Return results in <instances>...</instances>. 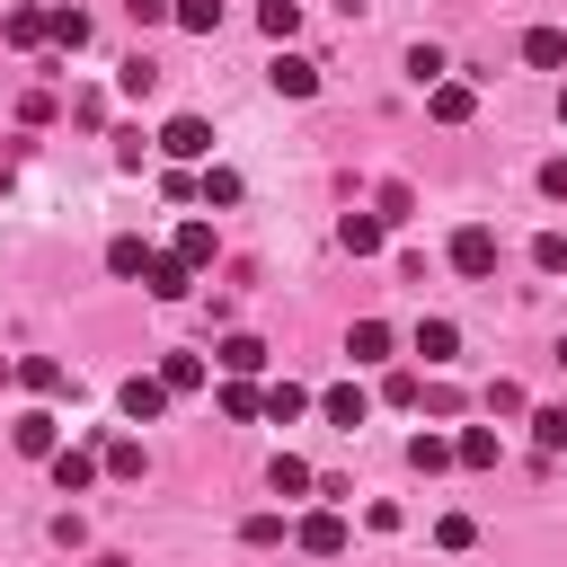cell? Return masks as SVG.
<instances>
[{
    "instance_id": "obj_26",
    "label": "cell",
    "mask_w": 567,
    "mask_h": 567,
    "mask_svg": "<svg viewBox=\"0 0 567 567\" xmlns=\"http://www.w3.org/2000/svg\"><path fill=\"white\" fill-rule=\"evenodd\" d=\"M159 381H168L177 399H186V390H204V354H168V363H159Z\"/></svg>"
},
{
    "instance_id": "obj_32",
    "label": "cell",
    "mask_w": 567,
    "mask_h": 567,
    "mask_svg": "<svg viewBox=\"0 0 567 567\" xmlns=\"http://www.w3.org/2000/svg\"><path fill=\"white\" fill-rule=\"evenodd\" d=\"M195 186H204V204H239V168H204Z\"/></svg>"
},
{
    "instance_id": "obj_41",
    "label": "cell",
    "mask_w": 567,
    "mask_h": 567,
    "mask_svg": "<svg viewBox=\"0 0 567 567\" xmlns=\"http://www.w3.org/2000/svg\"><path fill=\"white\" fill-rule=\"evenodd\" d=\"M558 363H567V346H558Z\"/></svg>"
},
{
    "instance_id": "obj_31",
    "label": "cell",
    "mask_w": 567,
    "mask_h": 567,
    "mask_svg": "<svg viewBox=\"0 0 567 567\" xmlns=\"http://www.w3.org/2000/svg\"><path fill=\"white\" fill-rule=\"evenodd\" d=\"M443 71H452V62H443V53H434V44H416V53H408V80H416V89H434V80H443Z\"/></svg>"
},
{
    "instance_id": "obj_9",
    "label": "cell",
    "mask_w": 567,
    "mask_h": 567,
    "mask_svg": "<svg viewBox=\"0 0 567 567\" xmlns=\"http://www.w3.org/2000/svg\"><path fill=\"white\" fill-rule=\"evenodd\" d=\"M319 416H328V425H346V434H354V425H363V416H372V399H363V381H337V390H319Z\"/></svg>"
},
{
    "instance_id": "obj_22",
    "label": "cell",
    "mask_w": 567,
    "mask_h": 567,
    "mask_svg": "<svg viewBox=\"0 0 567 567\" xmlns=\"http://www.w3.org/2000/svg\"><path fill=\"white\" fill-rule=\"evenodd\" d=\"M266 487H275V496H301V487H319V478H310V461H292V452H275V470H266Z\"/></svg>"
},
{
    "instance_id": "obj_21",
    "label": "cell",
    "mask_w": 567,
    "mask_h": 567,
    "mask_svg": "<svg viewBox=\"0 0 567 567\" xmlns=\"http://www.w3.org/2000/svg\"><path fill=\"white\" fill-rule=\"evenodd\" d=\"M452 452H461V470H496V434H487V425L452 434Z\"/></svg>"
},
{
    "instance_id": "obj_8",
    "label": "cell",
    "mask_w": 567,
    "mask_h": 567,
    "mask_svg": "<svg viewBox=\"0 0 567 567\" xmlns=\"http://www.w3.org/2000/svg\"><path fill=\"white\" fill-rule=\"evenodd\" d=\"M425 106H434V124H470V115H478V89H470V80H434Z\"/></svg>"
},
{
    "instance_id": "obj_16",
    "label": "cell",
    "mask_w": 567,
    "mask_h": 567,
    "mask_svg": "<svg viewBox=\"0 0 567 567\" xmlns=\"http://www.w3.org/2000/svg\"><path fill=\"white\" fill-rule=\"evenodd\" d=\"M416 354H425V363H452V354H461V328H452V319H425V328H416Z\"/></svg>"
},
{
    "instance_id": "obj_14",
    "label": "cell",
    "mask_w": 567,
    "mask_h": 567,
    "mask_svg": "<svg viewBox=\"0 0 567 567\" xmlns=\"http://www.w3.org/2000/svg\"><path fill=\"white\" fill-rule=\"evenodd\" d=\"M452 461H461L452 434H416V443H408V470H416V478H434V470H452Z\"/></svg>"
},
{
    "instance_id": "obj_12",
    "label": "cell",
    "mask_w": 567,
    "mask_h": 567,
    "mask_svg": "<svg viewBox=\"0 0 567 567\" xmlns=\"http://www.w3.org/2000/svg\"><path fill=\"white\" fill-rule=\"evenodd\" d=\"M523 62H532V71H558V62H567V27H532V35H523Z\"/></svg>"
},
{
    "instance_id": "obj_7",
    "label": "cell",
    "mask_w": 567,
    "mask_h": 567,
    "mask_svg": "<svg viewBox=\"0 0 567 567\" xmlns=\"http://www.w3.org/2000/svg\"><path fill=\"white\" fill-rule=\"evenodd\" d=\"M142 284H151V292H159V301H186V292H195V266H186V257H177V248H168V257H159V248H151V266H142Z\"/></svg>"
},
{
    "instance_id": "obj_20",
    "label": "cell",
    "mask_w": 567,
    "mask_h": 567,
    "mask_svg": "<svg viewBox=\"0 0 567 567\" xmlns=\"http://www.w3.org/2000/svg\"><path fill=\"white\" fill-rule=\"evenodd\" d=\"M301 408H310V390H301V381H266V416H275V425H292Z\"/></svg>"
},
{
    "instance_id": "obj_25",
    "label": "cell",
    "mask_w": 567,
    "mask_h": 567,
    "mask_svg": "<svg viewBox=\"0 0 567 567\" xmlns=\"http://www.w3.org/2000/svg\"><path fill=\"white\" fill-rule=\"evenodd\" d=\"M142 266H151V248H142L133 230H124V239H106V275H142Z\"/></svg>"
},
{
    "instance_id": "obj_34",
    "label": "cell",
    "mask_w": 567,
    "mask_h": 567,
    "mask_svg": "<svg viewBox=\"0 0 567 567\" xmlns=\"http://www.w3.org/2000/svg\"><path fill=\"white\" fill-rule=\"evenodd\" d=\"M239 540H248V549H275V540H284V514H248Z\"/></svg>"
},
{
    "instance_id": "obj_15",
    "label": "cell",
    "mask_w": 567,
    "mask_h": 567,
    "mask_svg": "<svg viewBox=\"0 0 567 567\" xmlns=\"http://www.w3.org/2000/svg\"><path fill=\"white\" fill-rule=\"evenodd\" d=\"M177 257H186V266L204 275V266L221 257V239H213V221H186V230H177Z\"/></svg>"
},
{
    "instance_id": "obj_37",
    "label": "cell",
    "mask_w": 567,
    "mask_h": 567,
    "mask_svg": "<svg viewBox=\"0 0 567 567\" xmlns=\"http://www.w3.org/2000/svg\"><path fill=\"white\" fill-rule=\"evenodd\" d=\"M381 399H390V408H416L425 390H416V372H390V381H381Z\"/></svg>"
},
{
    "instance_id": "obj_24",
    "label": "cell",
    "mask_w": 567,
    "mask_h": 567,
    "mask_svg": "<svg viewBox=\"0 0 567 567\" xmlns=\"http://www.w3.org/2000/svg\"><path fill=\"white\" fill-rule=\"evenodd\" d=\"M115 89H124V97H151V89H159V62H151V53H133V62L115 71Z\"/></svg>"
},
{
    "instance_id": "obj_35",
    "label": "cell",
    "mask_w": 567,
    "mask_h": 567,
    "mask_svg": "<svg viewBox=\"0 0 567 567\" xmlns=\"http://www.w3.org/2000/svg\"><path fill=\"white\" fill-rule=\"evenodd\" d=\"M532 434H540V452H567V408H540Z\"/></svg>"
},
{
    "instance_id": "obj_5",
    "label": "cell",
    "mask_w": 567,
    "mask_h": 567,
    "mask_svg": "<svg viewBox=\"0 0 567 567\" xmlns=\"http://www.w3.org/2000/svg\"><path fill=\"white\" fill-rule=\"evenodd\" d=\"M452 266H461V275H496V230H487V221H461V230H452Z\"/></svg>"
},
{
    "instance_id": "obj_1",
    "label": "cell",
    "mask_w": 567,
    "mask_h": 567,
    "mask_svg": "<svg viewBox=\"0 0 567 567\" xmlns=\"http://www.w3.org/2000/svg\"><path fill=\"white\" fill-rule=\"evenodd\" d=\"M44 470H53V487H62V496H89V487H97V470H106V452H97V443H62Z\"/></svg>"
},
{
    "instance_id": "obj_23",
    "label": "cell",
    "mask_w": 567,
    "mask_h": 567,
    "mask_svg": "<svg viewBox=\"0 0 567 567\" xmlns=\"http://www.w3.org/2000/svg\"><path fill=\"white\" fill-rule=\"evenodd\" d=\"M257 27H266L275 44H292V27H301V0H266V9H257Z\"/></svg>"
},
{
    "instance_id": "obj_4",
    "label": "cell",
    "mask_w": 567,
    "mask_h": 567,
    "mask_svg": "<svg viewBox=\"0 0 567 567\" xmlns=\"http://www.w3.org/2000/svg\"><path fill=\"white\" fill-rule=\"evenodd\" d=\"M159 151L186 168V159H204V151H213V124H204V115H168V124H159Z\"/></svg>"
},
{
    "instance_id": "obj_36",
    "label": "cell",
    "mask_w": 567,
    "mask_h": 567,
    "mask_svg": "<svg viewBox=\"0 0 567 567\" xmlns=\"http://www.w3.org/2000/svg\"><path fill=\"white\" fill-rule=\"evenodd\" d=\"M434 540H443V549H470V540H478V523H470V514H443V523H434Z\"/></svg>"
},
{
    "instance_id": "obj_33",
    "label": "cell",
    "mask_w": 567,
    "mask_h": 567,
    "mask_svg": "<svg viewBox=\"0 0 567 567\" xmlns=\"http://www.w3.org/2000/svg\"><path fill=\"white\" fill-rule=\"evenodd\" d=\"M532 266H540V275H567V239L540 230V239H532Z\"/></svg>"
},
{
    "instance_id": "obj_10",
    "label": "cell",
    "mask_w": 567,
    "mask_h": 567,
    "mask_svg": "<svg viewBox=\"0 0 567 567\" xmlns=\"http://www.w3.org/2000/svg\"><path fill=\"white\" fill-rule=\"evenodd\" d=\"M0 35H9L18 53H35V44L53 35V9H9V18H0Z\"/></svg>"
},
{
    "instance_id": "obj_27",
    "label": "cell",
    "mask_w": 567,
    "mask_h": 567,
    "mask_svg": "<svg viewBox=\"0 0 567 567\" xmlns=\"http://www.w3.org/2000/svg\"><path fill=\"white\" fill-rule=\"evenodd\" d=\"M221 416H266V390H248V381L230 372V381H221Z\"/></svg>"
},
{
    "instance_id": "obj_18",
    "label": "cell",
    "mask_w": 567,
    "mask_h": 567,
    "mask_svg": "<svg viewBox=\"0 0 567 567\" xmlns=\"http://www.w3.org/2000/svg\"><path fill=\"white\" fill-rule=\"evenodd\" d=\"M337 239H346L354 257H372V248H381V213H346V221H337Z\"/></svg>"
},
{
    "instance_id": "obj_39",
    "label": "cell",
    "mask_w": 567,
    "mask_h": 567,
    "mask_svg": "<svg viewBox=\"0 0 567 567\" xmlns=\"http://www.w3.org/2000/svg\"><path fill=\"white\" fill-rule=\"evenodd\" d=\"M540 195H549V204H567V151H558V159L540 168Z\"/></svg>"
},
{
    "instance_id": "obj_6",
    "label": "cell",
    "mask_w": 567,
    "mask_h": 567,
    "mask_svg": "<svg viewBox=\"0 0 567 567\" xmlns=\"http://www.w3.org/2000/svg\"><path fill=\"white\" fill-rule=\"evenodd\" d=\"M168 399H177V390H168V381H159V372H133V381H124V390H115V408H124V416H133V425H151V416H159V408H168Z\"/></svg>"
},
{
    "instance_id": "obj_3",
    "label": "cell",
    "mask_w": 567,
    "mask_h": 567,
    "mask_svg": "<svg viewBox=\"0 0 567 567\" xmlns=\"http://www.w3.org/2000/svg\"><path fill=\"white\" fill-rule=\"evenodd\" d=\"M292 540H301L310 558H346V514H337V505H319V514H301V523H292Z\"/></svg>"
},
{
    "instance_id": "obj_28",
    "label": "cell",
    "mask_w": 567,
    "mask_h": 567,
    "mask_svg": "<svg viewBox=\"0 0 567 567\" xmlns=\"http://www.w3.org/2000/svg\"><path fill=\"white\" fill-rule=\"evenodd\" d=\"M53 44L80 53V44H89V9H53Z\"/></svg>"
},
{
    "instance_id": "obj_11",
    "label": "cell",
    "mask_w": 567,
    "mask_h": 567,
    "mask_svg": "<svg viewBox=\"0 0 567 567\" xmlns=\"http://www.w3.org/2000/svg\"><path fill=\"white\" fill-rule=\"evenodd\" d=\"M266 80H275V97H310V89H319V62H301V53H275V71H266Z\"/></svg>"
},
{
    "instance_id": "obj_40",
    "label": "cell",
    "mask_w": 567,
    "mask_h": 567,
    "mask_svg": "<svg viewBox=\"0 0 567 567\" xmlns=\"http://www.w3.org/2000/svg\"><path fill=\"white\" fill-rule=\"evenodd\" d=\"M558 115H567V89H558Z\"/></svg>"
},
{
    "instance_id": "obj_2",
    "label": "cell",
    "mask_w": 567,
    "mask_h": 567,
    "mask_svg": "<svg viewBox=\"0 0 567 567\" xmlns=\"http://www.w3.org/2000/svg\"><path fill=\"white\" fill-rule=\"evenodd\" d=\"M9 443H18L27 461H53V452H62V416H53V408H27V416L9 425Z\"/></svg>"
},
{
    "instance_id": "obj_17",
    "label": "cell",
    "mask_w": 567,
    "mask_h": 567,
    "mask_svg": "<svg viewBox=\"0 0 567 567\" xmlns=\"http://www.w3.org/2000/svg\"><path fill=\"white\" fill-rule=\"evenodd\" d=\"M346 354H354V363H381V354H390V328H381V319H354V328H346Z\"/></svg>"
},
{
    "instance_id": "obj_30",
    "label": "cell",
    "mask_w": 567,
    "mask_h": 567,
    "mask_svg": "<svg viewBox=\"0 0 567 567\" xmlns=\"http://www.w3.org/2000/svg\"><path fill=\"white\" fill-rule=\"evenodd\" d=\"M177 27H186V35H213V27H221V0H177Z\"/></svg>"
},
{
    "instance_id": "obj_19",
    "label": "cell",
    "mask_w": 567,
    "mask_h": 567,
    "mask_svg": "<svg viewBox=\"0 0 567 567\" xmlns=\"http://www.w3.org/2000/svg\"><path fill=\"white\" fill-rule=\"evenodd\" d=\"M18 381H27V390H35V399H53V390H62V381H71V372H62V363H53V354H27V363H18Z\"/></svg>"
},
{
    "instance_id": "obj_38",
    "label": "cell",
    "mask_w": 567,
    "mask_h": 567,
    "mask_svg": "<svg viewBox=\"0 0 567 567\" xmlns=\"http://www.w3.org/2000/svg\"><path fill=\"white\" fill-rule=\"evenodd\" d=\"M124 18H133V27H159V18H177V9H168V0H124Z\"/></svg>"
},
{
    "instance_id": "obj_29",
    "label": "cell",
    "mask_w": 567,
    "mask_h": 567,
    "mask_svg": "<svg viewBox=\"0 0 567 567\" xmlns=\"http://www.w3.org/2000/svg\"><path fill=\"white\" fill-rule=\"evenodd\" d=\"M97 452H106V470H115V478H142V470H151V461H142V443H124V434H115V443H97Z\"/></svg>"
},
{
    "instance_id": "obj_13",
    "label": "cell",
    "mask_w": 567,
    "mask_h": 567,
    "mask_svg": "<svg viewBox=\"0 0 567 567\" xmlns=\"http://www.w3.org/2000/svg\"><path fill=\"white\" fill-rule=\"evenodd\" d=\"M213 363L248 381V372H266V346H257V337H221V346H213Z\"/></svg>"
}]
</instances>
